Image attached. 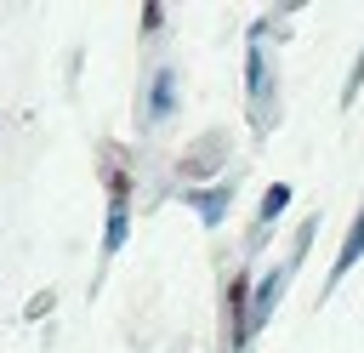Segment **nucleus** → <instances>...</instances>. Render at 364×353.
Segmentation results:
<instances>
[{"label":"nucleus","mask_w":364,"mask_h":353,"mask_svg":"<svg viewBox=\"0 0 364 353\" xmlns=\"http://www.w3.org/2000/svg\"><path fill=\"white\" fill-rule=\"evenodd\" d=\"M102 182H108V216H102V262H114L131 239V199H136V182L125 165H102Z\"/></svg>","instance_id":"3"},{"label":"nucleus","mask_w":364,"mask_h":353,"mask_svg":"<svg viewBox=\"0 0 364 353\" xmlns=\"http://www.w3.org/2000/svg\"><path fill=\"white\" fill-rule=\"evenodd\" d=\"M358 91H364V46H358V57H353V68H347V80H341V108H353Z\"/></svg>","instance_id":"11"},{"label":"nucleus","mask_w":364,"mask_h":353,"mask_svg":"<svg viewBox=\"0 0 364 353\" xmlns=\"http://www.w3.org/2000/svg\"><path fill=\"white\" fill-rule=\"evenodd\" d=\"M250 296H256V273H250V262H239L222 285V353H250V342H256Z\"/></svg>","instance_id":"2"},{"label":"nucleus","mask_w":364,"mask_h":353,"mask_svg":"<svg viewBox=\"0 0 364 353\" xmlns=\"http://www.w3.org/2000/svg\"><path fill=\"white\" fill-rule=\"evenodd\" d=\"M318 222H324V211H313V216H301V228H296V239H290V251H284V268L296 273L301 262H307V245L318 239Z\"/></svg>","instance_id":"10"},{"label":"nucleus","mask_w":364,"mask_h":353,"mask_svg":"<svg viewBox=\"0 0 364 353\" xmlns=\"http://www.w3.org/2000/svg\"><path fill=\"white\" fill-rule=\"evenodd\" d=\"M136 28H142V34H159V28H165V6H159V0H148V6L136 11Z\"/></svg>","instance_id":"12"},{"label":"nucleus","mask_w":364,"mask_h":353,"mask_svg":"<svg viewBox=\"0 0 364 353\" xmlns=\"http://www.w3.org/2000/svg\"><path fill=\"white\" fill-rule=\"evenodd\" d=\"M51 302H57V296H51V290H40V296L28 302V319H40V313H51Z\"/></svg>","instance_id":"13"},{"label":"nucleus","mask_w":364,"mask_h":353,"mask_svg":"<svg viewBox=\"0 0 364 353\" xmlns=\"http://www.w3.org/2000/svg\"><path fill=\"white\" fill-rule=\"evenodd\" d=\"M222 159H228V131H199V137L182 148V159H176L182 188H205V176H216ZM216 182H222V176H216Z\"/></svg>","instance_id":"5"},{"label":"nucleus","mask_w":364,"mask_h":353,"mask_svg":"<svg viewBox=\"0 0 364 353\" xmlns=\"http://www.w3.org/2000/svg\"><path fill=\"white\" fill-rule=\"evenodd\" d=\"M358 262H364V205L353 211V222H347V233H341V251H336L330 279H324V296H336V290H341V279H347Z\"/></svg>","instance_id":"8"},{"label":"nucleus","mask_w":364,"mask_h":353,"mask_svg":"<svg viewBox=\"0 0 364 353\" xmlns=\"http://www.w3.org/2000/svg\"><path fill=\"white\" fill-rule=\"evenodd\" d=\"M296 273L279 262V268H267V273H256V296H250V325L262 330L273 313H279V302H284V285H290Z\"/></svg>","instance_id":"9"},{"label":"nucleus","mask_w":364,"mask_h":353,"mask_svg":"<svg viewBox=\"0 0 364 353\" xmlns=\"http://www.w3.org/2000/svg\"><path fill=\"white\" fill-rule=\"evenodd\" d=\"M290 199H296V182H284V176L262 188V205H256V222H250V245H245V262H250V256L267 245V228L284 216V205H290Z\"/></svg>","instance_id":"7"},{"label":"nucleus","mask_w":364,"mask_h":353,"mask_svg":"<svg viewBox=\"0 0 364 353\" xmlns=\"http://www.w3.org/2000/svg\"><path fill=\"white\" fill-rule=\"evenodd\" d=\"M176 114H182V63H176V57H159V63L136 80V137L165 131Z\"/></svg>","instance_id":"1"},{"label":"nucleus","mask_w":364,"mask_h":353,"mask_svg":"<svg viewBox=\"0 0 364 353\" xmlns=\"http://www.w3.org/2000/svg\"><path fill=\"white\" fill-rule=\"evenodd\" d=\"M233 199H239V176H222V182H205V188H182V205L199 211V228H205V233H216V228L228 222Z\"/></svg>","instance_id":"6"},{"label":"nucleus","mask_w":364,"mask_h":353,"mask_svg":"<svg viewBox=\"0 0 364 353\" xmlns=\"http://www.w3.org/2000/svg\"><path fill=\"white\" fill-rule=\"evenodd\" d=\"M245 108H250V125H256V137H267L273 131V108H279V97H273V57H267V46H245Z\"/></svg>","instance_id":"4"}]
</instances>
